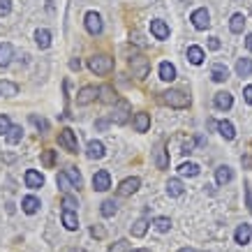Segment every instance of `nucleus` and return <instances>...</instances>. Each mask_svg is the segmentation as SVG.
Returning a JSON list of instances; mask_svg holds the SVG:
<instances>
[{
    "instance_id": "nucleus-1",
    "label": "nucleus",
    "mask_w": 252,
    "mask_h": 252,
    "mask_svg": "<svg viewBox=\"0 0 252 252\" xmlns=\"http://www.w3.org/2000/svg\"><path fill=\"white\" fill-rule=\"evenodd\" d=\"M160 102L171 109H188L190 107V95L183 91H164L160 93Z\"/></svg>"
},
{
    "instance_id": "nucleus-2",
    "label": "nucleus",
    "mask_w": 252,
    "mask_h": 252,
    "mask_svg": "<svg viewBox=\"0 0 252 252\" xmlns=\"http://www.w3.org/2000/svg\"><path fill=\"white\" fill-rule=\"evenodd\" d=\"M88 69H91L93 74L104 77V74H109V72L114 69V58H111V56H107V54L93 56V58H88Z\"/></svg>"
},
{
    "instance_id": "nucleus-3",
    "label": "nucleus",
    "mask_w": 252,
    "mask_h": 252,
    "mask_svg": "<svg viewBox=\"0 0 252 252\" xmlns=\"http://www.w3.org/2000/svg\"><path fill=\"white\" fill-rule=\"evenodd\" d=\"M132 114V107H130V102L127 99H123L118 97L114 102V114H111V123H116V125H125L127 123V118H130Z\"/></svg>"
},
{
    "instance_id": "nucleus-4",
    "label": "nucleus",
    "mask_w": 252,
    "mask_h": 252,
    "mask_svg": "<svg viewBox=\"0 0 252 252\" xmlns=\"http://www.w3.org/2000/svg\"><path fill=\"white\" fill-rule=\"evenodd\" d=\"M58 144L67 151V153H79V141H77V132L69 130V127H65V130H61V134H58Z\"/></svg>"
},
{
    "instance_id": "nucleus-5",
    "label": "nucleus",
    "mask_w": 252,
    "mask_h": 252,
    "mask_svg": "<svg viewBox=\"0 0 252 252\" xmlns=\"http://www.w3.org/2000/svg\"><path fill=\"white\" fill-rule=\"evenodd\" d=\"M139 188H141V181H139L137 176H130V178H125V181L116 188V194H118V197H132Z\"/></svg>"
},
{
    "instance_id": "nucleus-6",
    "label": "nucleus",
    "mask_w": 252,
    "mask_h": 252,
    "mask_svg": "<svg viewBox=\"0 0 252 252\" xmlns=\"http://www.w3.org/2000/svg\"><path fill=\"white\" fill-rule=\"evenodd\" d=\"M190 21H192V26H194L197 31H206V28H211V14H208L206 7L194 9L192 16H190Z\"/></svg>"
},
{
    "instance_id": "nucleus-7",
    "label": "nucleus",
    "mask_w": 252,
    "mask_h": 252,
    "mask_svg": "<svg viewBox=\"0 0 252 252\" xmlns=\"http://www.w3.org/2000/svg\"><path fill=\"white\" fill-rule=\"evenodd\" d=\"M86 23V31L91 32V35H99V32L104 31V23H102V16L97 14V12H88L84 19Z\"/></svg>"
},
{
    "instance_id": "nucleus-8",
    "label": "nucleus",
    "mask_w": 252,
    "mask_h": 252,
    "mask_svg": "<svg viewBox=\"0 0 252 252\" xmlns=\"http://www.w3.org/2000/svg\"><path fill=\"white\" fill-rule=\"evenodd\" d=\"M97 88L95 86H84L81 91L77 93V104L79 107H88V104H93L95 99H97Z\"/></svg>"
},
{
    "instance_id": "nucleus-9",
    "label": "nucleus",
    "mask_w": 252,
    "mask_h": 252,
    "mask_svg": "<svg viewBox=\"0 0 252 252\" xmlns=\"http://www.w3.org/2000/svg\"><path fill=\"white\" fill-rule=\"evenodd\" d=\"M93 188L97 192H107L109 188H111V174H109L107 169L95 171V176H93Z\"/></svg>"
},
{
    "instance_id": "nucleus-10",
    "label": "nucleus",
    "mask_w": 252,
    "mask_h": 252,
    "mask_svg": "<svg viewBox=\"0 0 252 252\" xmlns=\"http://www.w3.org/2000/svg\"><path fill=\"white\" fill-rule=\"evenodd\" d=\"M213 104H215L218 109H220V111H229V109L234 107V97H231V93L220 91V93H215Z\"/></svg>"
},
{
    "instance_id": "nucleus-11",
    "label": "nucleus",
    "mask_w": 252,
    "mask_h": 252,
    "mask_svg": "<svg viewBox=\"0 0 252 252\" xmlns=\"http://www.w3.org/2000/svg\"><path fill=\"white\" fill-rule=\"evenodd\" d=\"M104 153H107V151H104V144H102V141H95V139H93V141H88V146H86V155H88L91 160H102Z\"/></svg>"
},
{
    "instance_id": "nucleus-12",
    "label": "nucleus",
    "mask_w": 252,
    "mask_h": 252,
    "mask_svg": "<svg viewBox=\"0 0 252 252\" xmlns=\"http://www.w3.org/2000/svg\"><path fill=\"white\" fill-rule=\"evenodd\" d=\"M151 32L155 39H169V26L162 19H153L151 21Z\"/></svg>"
},
{
    "instance_id": "nucleus-13",
    "label": "nucleus",
    "mask_w": 252,
    "mask_h": 252,
    "mask_svg": "<svg viewBox=\"0 0 252 252\" xmlns=\"http://www.w3.org/2000/svg\"><path fill=\"white\" fill-rule=\"evenodd\" d=\"M61 222H63V227H65L67 231H77V229H79V218H77V211H63Z\"/></svg>"
},
{
    "instance_id": "nucleus-14",
    "label": "nucleus",
    "mask_w": 252,
    "mask_h": 252,
    "mask_svg": "<svg viewBox=\"0 0 252 252\" xmlns=\"http://www.w3.org/2000/svg\"><path fill=\"white\" fill-rule=\"evenodd\" d=\"M26 185H28L31 190H39V188L44 185V176L39 174V171H35V169H28V171H26Z\"/></svg>"
},
{
    "instance_id": "nucleus-15",
    "label": "nucleus",
    "mask_w": 252,
    "mask_h": 252,
    "mask_svg": "<svg viewBox=\"0 0 252 252\" xmlns=\"http://www.w3.org/2000/svg\"><path fill=\"white\" fill-rule=\"evenodd\" d=\"M39 199L37 197H32V194H28V197H23L21 199V208H23V213L26 215H35L39 211Z\"/></svg>"
},
{
    "instance_id": "nucleus-16",
    "label": "nucleus",
    "mask_w": 252,
    "mask_h": 252,
    "mask_svg": "<svg viewBox=\"0 0 252 252\" xmlns=\"http://www.w3.org/2000/svg\"><path fill=\"white\" fill-rule=\"evenodd\" d=\"M250 236H252V227H250V224H238L236 231H234V238H236L238 245H248V243H250Z\"/></svg>"
},
{
    "instance_id": "nucleus-17",
    "label": "nucleus",
    "mask_w": 252,
    "mask_h": 252,
    "mask_svg": "<svg viewBox=\"0 0 252 252\" xmlns=\"http://www.w3.org/2000/svg\"><path fill=\"white\" fill-rule=\"evenodd\" d=\"M132 125H134L137 132H146L151 127V116L146 114V111H139V114H134V118H132Z\"/></svg>"
},
{
    "instance_id": "nucleus-18",
    "label": "nucleus",
    "mask_w": 252,
    "mask_h": 252,
    "mask_svg": "<svg viewBox=\"0 0 252 252\" xmlns=\"http://www.w3.org/2000/svg\"><path fill=\"white\" fill-rule=\"evenodd\" d=\"M231 178H234V169H231V167H227V164H222V167L215 169V183H218V185L229 183Z\"/></svg>"
},
{
    "instance_id": "nucleus-19",
    "label": "nucleus",
    "mask_w": 252,
    "mask_h": 252,
    "mask_svg": "<svg viewBox=\"0 0 252 252\" xmlns=\"http://www.w3.org/2000/svg\"><path fill=\"white\" fill-rule=\"evenodd\" d=\"M12 58H14V46L9 42H2L0 44V67H7L12 63Z\"/></svg>"
},
{
    "instance_id": "nucleus-20",
    "label": "nucleus",
    "mask_w": 252,
    "mask_h": 252,
    "mask_svg": "<svg viewBox=\"0 0 252 252\" xmlns=\"http://www.w3.org/2000/svg\"><path fill=\"white\" fill-rule=\"evenodd\" d=\"M211 79L218 81V84H222V81H227V79H229V69L224 67L222 63H215L213 67H211Z\"/></svg>"
},
{
    "instance_id": "nucleus-21",
    "label": "nucleus",
    "mask_w": 252,
    "mask_h": 252,
    "mask_svg": "<svg viewBox=\"0 0 252 252\" xmlns=\"http://www.w3.org/2000/svg\"><path fill=\"white\" fill-rule=\"evenodd\" d=\"M97 99L99 102H104V104H114L116 99H118V95H116V91L111 88V86H102V88H97Z\"/></svg>"
},
{
    "instance_id": "nucleus-22",
    "label": "nucleus",
    "mask_w": 252,
    "mask_h": 252,
    "mask_svg": "<svg viewBox=\"0 0 252 252\" xmlns=\"http://www.w3.org/2000/svg\"><path fill=\"white\" fill-rule=\"evenodd\" d=\"M204 58H206V54H204V49L201 46H188V61L192 63V65H201L204 63Z\"/></svg>"
},
{
    "instance_id": "nucleus-23",
    "label": "nucleus",
    "mask_w": 252,
    "mask_h": 252,
    "mask_svg": "<svg viewBox=\"0 0 252 252\" xmlns=\"http://www.w3.org/2000/svg\"><path fill=\"white\" fill-rule=\"evenodd\" d=\"M130 67L134 69L137 79H144L146 74H148V63H146L144 58H132V61H130Z\"/></svg>"
},
{
    "instance_id": "nucleus-24",
    "label": "nucleus",
    "mask_w": 252,
    "mask_h": 252,
    "mask_svg": "<svg viewBox=\"0 0 252 252\" xmlns=\"http://www.w3.org/2000/svg\"><path fill=\"white\" fill-rule=\"evenodd\" d=\"M185 192V185H183V181L181 178H171L167 183V194L169 197H181Z\"/></svg>"
},
{
    "instance_id": "nucleus-25",
    "label": "nucleus",
    "mask_w": 252,
    "mask_h": 252,
    "mask_svg": "<svg viewBox=\"0 0 252 252\" xmlns=\"http://www.w3.org/2000/svg\"><path fill=\"white\" fill-rule=\"evenodd\" d=\"M5 139H7V144H12V146L19 144V141L23 139V127L21 125H12V127L5 132Z\"/></svg>"
},
{
    "instance_id": "nucleus-26",
    "label": "nucleus",
    "mask_w": 252,
    "mask_h": 252,
    "mask_svg": "<svg viewBox=\"0 0 252 252\" xmlns=\"http://www.w3.org/2000/svg\"><path fill=\"white\" fill-rule=\"evenodd\" d=\"M215 127H218V132H220V134L227 139V141H231V139L236 137V130H234V125H231L229 121H220L218 125H215Z\"/></svg>"
},
{
    "instance_id": "nucleus-27",
    "label": "nucleus",
    "mask_w": 252,
    "mask_h": 252,
    "mask_svg": "<svg viewBox=\"0 0 252 252\" xmlns=\"http://www.w3.org/2000/svg\"><path fill=\"white\" fill-rule=\"evenodd\" d=\"M148 224H151V222L146 220V218H139V220L132 224V236H134V238H144L146 231H148Z\"/></svg>"
},
{
    "instance_id": "nucleus-28",
    "label": "nucleus",
    "mask_w": 252,
    "mask_h": 252,
    "mask_svg": "<svg viewBox=\"0 0 252 252\" xmlns=\"http://www.w3.org/2000/svg\"><path fill=\"white\" fill-rule=\"evenodd\" d=\"M35 42H37L39 49H49V46H51V32L46 31V28H39V31L35 32Z\"/></svg>"
},
{
    "instance_id": "nucleus-29",
    "label": "nucleus",
    "mask_w": 252,
    "mask_h": 252,
    "mask_svg": "<svg viewBox=\"0 0 252 252\" xmlns=\"http://www.w3.org/2000/svg\"><path fill=\"white\" fill-rule=\"evenodd\" d=\"M160 79L162 81H174L176 79V67L171 65V63H160Z\"/></svg>"
},
{
    "instance_id": "nucleus-30",
    "label": "nucleus",
    "mask_w": 252,
    "mask_h": 252,
    "mask_svg": "<svg viewBox=\"0 0 252 252\" xmlns=\"http://www.w3.org/2000/svg\"><path fill=\"white\" fill-rule=\"evenodd\" d=\"M0 95L2 97H14V95H19V86L14 81H0Z\"/></svg>"
},
{
    "instance_id": "nucleus-31",
    "label": "nucleus",
    "mask_w": 252,
    "mask_h": 252,
    "mask_svg": "<svg viewBox=\"0 0 252 252\" xmlns=\"http://www.w3.org/2000/svg\"><path fill=\"white\" fill-rule=\"evenodd\" d=\"M243 28H245V16L238 12V14H234L231 16V21H229V31L234 32V35H238V32H243Z\"/></svg>"
},
{
    "instance_id": "nucleus-32",
    "label": "nucleus",
    "mask_w": 252,
    "mask_h": 252,
    "mask_svg": "<svg viewBox=\"0 0 252 252\" xmlns=\"http://www.w3.org/2000/svg\"><path fill=\"white\" fill-rule=\"evenodd\" d=\"M155 164H158V169H167L169 167V155L167 151H164V146H158V151H155Z\"/></svg>"
},
{
    "instance_id": "nucleus-33",
    "label": "nucleus",
    "mask_w": 252,
    "mask_h": 252,
    "mask_svg": "<svg viewBox=\"0 0 252 252\" xmlns=\"http://www.w3.org/2000/svg\"><path fill=\"white\" fill-rule=\"evenodd\" d=\"M236 74L238 77H250L252 74V61L250 58H241L236 63Z\"/></svg>"
},
{
    "instance_id": "nucleus-34",
    "label": "nucleus",
    "mask_w": 252,
    "mask_h": 252,
    "mask_svg": "<svg viewBox=\"0 0 252 252\" xmlns=\"http://www.w3.org/2000/svg\"><path fill=\"white\" fill-rule=\"evenodd\" d=\"M56 151H51V148H49V151H42V155H39V160H42V164H44L46 169H54L56 167Z\"/></svg>"
},
{
    "instance_id": "nucleus-35",
    "label": "nucleus",
    "mask_w": 252,
    "mask_h": 252,
    "mask_svg": "<svg viewBox=\"0 0 252 252\" xmlns=\"http://www.w3.org/2000/svg\"><path fill=\"white\" fill-rule=\"evenodd\" d=\"M99 213H102V218H114V215H116V201H114V199H107V201H102V206H99Z\"/></svg>"
},
{
    "instance_id": "nucleus-36",
    "label": "nucleus",
    "mask_w": 252,
    "mask_h": 252,
    "mask_svg": "<svg viewBox=\"0 0 252 252\" xmlns=\"http://www.w3.org/2000/svg\"><path fill=\"white\" fill-rule=\"evenodd\" d=\"M65 174H67V178L72 181V185H74L77 190L84 185V178H81V174L77 171V167H67V169H65Z\"/></svg>"
},
{
    "instance_id": "nucleus-37",
    "label": "nucleus",
    "mask_w": 252,
    "mask_h": 252,
    "mask_svg": "<svg viewBox=\"0 0 252 252\" xmlns=\"http://www.w3.org/2000/svg\"><path fill=\"white\" fill-rule=\"evenodd\" d=\"M178 174L181 176H199V164H194V162H183V164L178 167Z\"/></svg>"
},
{
    "instance_id": "nucleus-38",
    "label": "nucleus",
    "mask_w": 252,
    "mask_h": 252,
    "mask_svg": "<svg viewBox=\"0 0 252 252\" xmlns=\"http://www.w3.org/2000/svg\"><path fill=\"white\" fill-rule=\"evenodd\" d=\"M56 183H58V188H61V190L65 192V194H67V192L72 190V188H74V185H72V181L67 178V174H65V171H63V174H58V178H56Z\"/></svg>"
},
{
    "instance_id": "nucleus-39",
    "label": "nucleus",
    "mask_w": 252,
    "mask_h": 252,
    "mask_svg": "<svg viewBox=\"0 0 252 252\" xmlns=\"http://www.w3.org/2000/svg\"><path fill=\"white\" fill-rule=\"evenodd\" d=\"M153 224H155V229L162 231V234L171 229V220H169V218H164V215H160V218H155Z\"/></svg>"
},
{
    "instance_id": "nucleus-40",
    "label": "nucleus",
    "mask_w": 252,
    "mask_h": 252,
    "mask_svg": "<svg viewBox=\"0 0 252 252\" xmlns=\"http://www.w3.org/2000/svg\"><path fill=\"white\" fill-rule=\"evenodd\" d=\"M79 208V201H77V197H72V194H65L63 197V211H77Z\"/></svg>"
},
{
    "instance_id": "nucleus-41",
    "label": "nucleus",
    "mask_w": 252,
    "mask_h": 252,
    "mask_svg": "<svg viewBox=\"0 0 252 252\" xmlns=\"http://www.w3.org/2000/svg\"><path fill=\"white\" fill-rule=\"evenodd\" d=\"M31 123L37 127V130H42V132H46L49 130V123L44 121V118H39V116H35V114H31Z\"/></svg>"
},
{
    "instance_id": "nucleus-42",
    "label": "nucleus",
    "mask_w": 252,
    "mask_h": 252,
    "mask_svg": "<svg viewBox=\"0 0 252 252\" xmlns=\"http://www.w3.org/2000/svg\"><path fill=\"white\" fill-rule=\"evenodd\" d=\"M12 127V121H9L7 114H0V134H5V132Z\"/></svg>"
},
{
    "instance_id": "nucleus-43",
    "label": "nucleus",
    "mask_w": 252,
    "mask_h": 252,
    "mask_svg": "<svg viewBox=\"0 0 252 252\" xmlns=\"http://www.w3.org/2000/svg\"><path fill=\"white\" fill-rule=\"evenodd\" d=\"M12 12V0H0V16H7Z\"/></svg>"
},
{
    "instance_id": "nucleus-44",
    "label": "nucleus",
    "mask_w": 252,
    "mask_h": 252,
    "mask_svg": "<svg viewBox=\"0 0 252 252\" xmlns=\"http://www.w3.org/2000/svg\"><path fill=\"white\" fill-rule=\"evenodd\" d=\"M109 252H127V241H123V238L121 241H116L114 248H111Z\"/></svg>"
},
{
    "instance_id": "nucleus-45",
    "label": "nucleus",
    "mask_w": 252,
    "mask_h": 252,
    "mask_svg": "<svg viewBox=\"0 0 252 252\" xmlns=\"http://www.w3.org/2000/svg\"><path fill=\"white\" fill-rule=\"evenodd\" d=\"M91 236H95V238H104V229H102L99 224H93V227H91Z\"/></svg>"
},
{
    "instance_id": "nucleus-46",
    "label": "nucleus",
    "mask_w": 252,
    "mask_h": 252,
    "mask_svg": "<svg viewBox=\"0 0 252 252\" xmlns=\"http://www.w3.org/2000/svg\"><path fill=\"white\" fill-rule=\"evenodd\" d=\"M220 37H208V49H213V51H218L220 49Z\"/></svg>"
},
{
    "instance_id": "nucleus-47",
    "label": "nucleus",
    "mask_w": 252,
    "mask_h": 252,
    "mask_svg": "<svg viewBox=\"0 0 252 252\" xmlns=\"http://www.w3.org/2000/svg\"><path fill=\"white\" fill-rule=\"evenodd\" d=\"M243 97H245V102H248V104H252V86H245V88H243Z\"/></svg>"
},
{
    "instance_id": "nucleus-48",
    "label": "nucleus",
    "mask_w": 252,
    "mask_h": 252,
    "mask_svg": "<svg viewBox=\"0 0 252 252\" xmlns=\"http://www.w3.org/2000/svg\"><path fill=\"white\" fill-rule=\"evenodd\" d=\"M245 201H248V211L252 213V190H250V188L245 190Z\"/></svg>"
},
{
    "instance_id": "nucleus-49",
    "label": "nucleus",
    "mask_w": 252,
    "mask_h": 252,
    "mask_svg": "<svg viewBox=\"0 0 252 252\" xmlns=\"http://www.w3.org/2000/svg\"><path fill=\"white\" fill-rule=\"evenodd\" d=\"M69 69H81V61H79V58H72V61H69Z\"/></svg>"
},
{
    "instance_id": "nucleus-50",
    "label": "nucleus",
    "mask_w": 252,
    "mask_h": 252,
    "mask_svg": "<svg viewBox=\"0 0 252 252\" xmlns=\"http://www.w3.org/2000/svg\"><path fill=\"white\" fill-rule=\"evenodd\" d=\"M95 127H97V130H107V127H109V121H97V123H95Z\"/></svg>"
},
{
    "instance_id": "nucleus-51",
    "label": "nucleus",
    "mask_w": 252,
    "mask_h": 252,
    "mask_svg": "<svg viewBox=\"0 0 252 252\" xmlns=\"http://www.w3.org/2000/svg\"><path fill=\"white\" fill-rule=\"evenodd\" d=\"M245 46H248V51H252V32L245 37Z\"/></svg>"
},
{
    "instance_id": "nucleus-52",
    "label": "nucleus",
    "mask_w": 252,
    "mask_h": 252,
    "mask_svg": "<svg viewBox=\"0 0 252 252\" xmlns=\"http://www.w3.org/2000/svg\"><path fill=\"white\" fill-rule=\"evenodd\" d=\"M178 252H197V250H192V248H181Z\"/></svg>"
},
{
    "instance_id": "nucleus-53",
    "label": "nucleus",
    "mask_w": 252,
    "mask_h": 252,
    "mask_svg": "<svg viewBox=\"0 0 252 252\" xmlns=\"http://www.w3.org/2000/svg\"><path fill=\"white\" fill-rule=\"evenodd\" d=\"M132 252H151V250H146V248H137V250H132Z\"/></svg>"
},
{
    "instance_id": "nucleus-54",
    "label": "nucleus",
    "mask_w": 252,
    "mask_h": 252,
    "mask_svg": "<svg viewBox=\"0 0 252 252\" xmlns=\"http://www.w3.org/2000/svg\"><path fill=\"white\" fill-rule=\"evenodd\" d=\"M69 252H84V250H79V248H77V250H69Z\"/></svg>"
}]
</instances>
